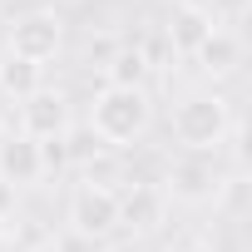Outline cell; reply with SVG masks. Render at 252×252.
<instances>
[{"mask_svg":"<svg viewBox=\"0 0 252 252\" xmlns=\"http://www.w3.org/2000/svg\"><path fill=\"white\" fill-rule=\"evenodd\" d=\"M45 84V69L40 64H30V60H20V55H0V99H10V104H20V99H30L35 89Z\"/></svg>","mask_w":252,"mask_h":252,"instance_id":"cell-11","label":"cell"},{"mask_svg":"<svg viewBox=\"0 0 252 252\" xmlns=\"http://www.w3.org/2000/svg\"><path fill=\"white\" fill-rule=\"evenodd\" d=\"M168 218V198L158 183H134L119 193V227L129 232H158V222Z\"/></svg>","mask_w":252,"mask_h":252,"instance_id":"cell-9","label":"cell"},{"mask_svg":"<svg viewBox=\"0 0 252 252\" xmlns=\"http://www.w3.org/2000/svg\"><path fill=\"white\" fill-rule=\"evenodd\" d=\"M173 10H188V15H208V20H218V0H173Z\"/></svg>","mask_w":252,"mask_h":252,"instance_id":"cell-13","label":"cell"},{"mask_svg":"<svg viewBox=\"0 0 252 252\" xmlns=\"http://www.w3.org/2000/svg\"><path fill=\"white\" fill-rule=\"evenodd\" d=\"M45 178V154L30 134H0V183H10L15 193L20 188H35Z\"/></svg>","mask_w":252,"mask_h":252,"instance_id":"cell-7","label":"cell"},{"mask_svg":"<svg viewBox=\"0 0 252 252\" xmlns=\"http://www.w3.org/2000/svg\"><path fill=\"white\" fill-rule=\"evenodd\" d=\"M154 89H134V84H99L94 99H89V134L119 154V149H134L149 139L154 129Z\"/></svg>","mask_w":252,"mask_h":252,"instance_id":"cell-2","label":"cell"},{"mask_svg":"<svg viewBox=\"0 0 252 252\" xmlns=\"http://www.w3.org/2000/svg\"><path fill=\"white\" fill-rule=\"evenodd\" d=\"M64 40H69V25L55 5H35V10H20L10 25H5V50L30 60V64H50L64 55Z\"/></svg>","mask_w":252,"mask_h":252,"instance_id":"cell-3","label":"cell"},{"mask_svg":"<svg viewBox=\"0 0 252 252\" xmlns=\"http://www.w3.org/2000/svg\"><path fill=\"white\" fill-rule=\"evenodd\" d=\"M237 134V119L222 89H188L168 104V139L178 144V154H208L218 158Z\"/></svg>","mask_w":252,"mask_h":252,"instance_id":"cell-1","label":"cell"},{"mask_svg":"<svg viewBox=\"0 0 252 252\" xmlns=\"http://www.w3.org/2000/svg\"><path fill=\"white\" fill-rule=\"evenodd\" d=\"M242 35H237V25H213L208 30V40L193 50V64L208 74V79H232L237 69H242Z\"/></svg>","mask_w":252,"mask_h":252,"instance_id":"cell-8","label":"cell"},{"mask_svg":"<svg viewBox=\"0 0 252 252\" xmlns=\"http://www.w3.org/2000/svg\"><path fill=\"white\" fill-rule=\"evenodd\" d=\"M64 222L84 242H109L119 232V188L104 178H79L64 203Z\"/></svg>","mask_w":252,"mask_h":252,"instance_id":"cell-4","label":"cell"},{"mask_svg":"<svg viewBox=\"0 0 252 252\" xmlns=\"http://www.w3.org/2000/svg\"><path fill=\"white\" fill-rule=\"evenodd\" d=\"M222 183H227V173L218 168V158H208V154H178V158L168 163V173H163L158 188H163L168 203L203 208V203H218Z\"/></svg>","mask_w":252,"mask_h":252,"instance_id":"cell-5","label":"cell"},{"mask_svg":"<svg viewBox=\"0 0 252 252\" xmlns=\"http://www.w3.org/2000/svg\"><path fill=\"white\" fill-rule=\"evenodd\" d=\"M149 74H154V60L144 45H129V40H119L114 55L104 60L99 69V84H134V89H149Z\"/></svg>","mask_w":252,"mask_h":252,"instance_id":"cell-10","label":"cell"},{"mask_svg":"<svg viewBox=\"0 0 252 252\" xmlns=\"http://www.w3.org/2000/svg\"><path fill=\"white\" fill-rule=\"evenodd\" d=\"M218 20H208V15H188V10H173V25H168V40H173V55H183V60H193V50L208 40V30H213Z\"/></svg>","mask_w":252,"mask_h":252,"instance_id":"cell-12","label":"cell"},{"mask_svg":"<svg viewBox=\"0 0 252 252\" xmlns=\"http://www.w3.org/2000/svg\"><path fill=\"white\" fill-rule=\"evenodd\" d=\"M69 124H74V104L60 84H40L30 99H20V134H30L35 144L64 139Z\"/></svg>","mask_w":252,"mask_h":252,"instance_id":"cell-6","label":"cell"}]
</instances>
